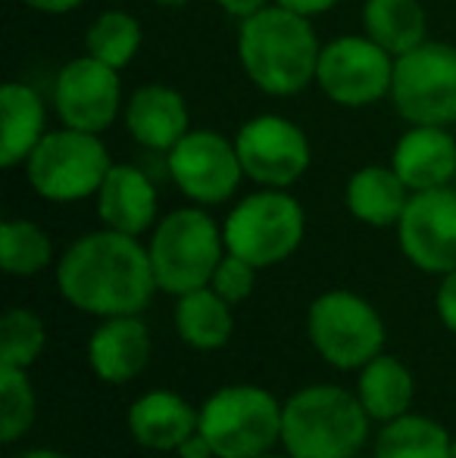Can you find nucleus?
Wrapping results in <instances>:
<instances>
[{"instance_id":"f257e3e1","label":"nucleus","mask_w":456,"mask_h":458,"mask_svg":"<svg viewBox=\"0 0 456 458\" xmlns=\"http://www.w3.org/2000/svg\"><path fill=\"white\" fill-rule=\"evenodd\" d=\"M56 284L75 309L107 318L138 315L159 290L151 250L113 228L79 237L56 266Z\"/></svg>"},{"instance_id":"f03ea898","label":"nucleus","mask_w":456,"mask_h":458,"mask_svg":"<svg viewBox=\"0 0 456 458\" xmlns=\"http://www.w3.org/2000/svg\"><path fill=\"white\" fill-rule=\"evenodd\" d=\"M319 54L323 47L316 41L310 16L275 4L241 19L237 60L260 91L272 97L304 91L310 81H316Z\"/></svg>"},{"instance_id":"7ed1b4c3","label":"nucleus","mask_w":456,"mask_h":458,"mask_svg":"<svg viewBox=\"0 0 456 458\" xmlns=\"http://www.w3.org/2000/svg\"><path fill=\"white\" fill-rule=\"evenodd\" d=\"M366 437L369 411L344 386H306L281 409V443L291 458H353Z\"/></svg>"},{"instance_id":"20e7f679","label":"nucleus","mask_w":456,"mask_h":458,"mask_svg":"<svg viewBox=\"0 0 456 458\" xmlns=\"http://www.w3.org/2000/svg\"><path fill=\"white\" fill-rule=\"evenodd\" d=\"M226 256L219 225L201 209H176L157 225L151 241V262L163 293L185 296L210 287L216 266Z\"/></svg>"},{"instance_id":"39448f33","label":"nucleus","mask_w":456,"mask_h":458,"mask_svg":"<svg viewBox=\"0 0 456 458\" xmlns=\"http://www.w3.org/2000/svg\"><path fill=\"white\" fill-rule=\"evenodd\" d=\"M113 169L110 153L98 134L66 128L47 131L41 144L25 159L29 184L38 197L54 203H75V199L98 197L107 172Z\"/></svg>"},{"instance_id":"423d86ee","label":"nucleus","mask_w":456,"mask_h":458,"mask_svg":"<svg viewBox=\"0 0 456 458\" xmlns=\"http://www.w3.org/2000/svg\"><path fill=\"white\" fill-rule=\"evenodd\" d=\"M304 231L306 218L297 199L279 187H266L244 197L228 212L222 237L228 253L241 256L256 268H269L285 262L300 247Z\"/></svg>"},{"instance_id":"0eeeda50","label":"nucleus","mask_w":456,"mask_h":458,"mask_svg":"<svg viewBox=\"0 0 456 458\" xmlns=\"http://www.w3.org/2000/svg\"><path fill=\"white\" fill-rule=\"evenodd\" d=\"M281 409L262 386H222L203 403L201 434L213 443L216 458L262 455L281 440Z\"/></svg>"},{"instance_id":"6e6552de","label":"nucleus","mask_w":456,"mask_h":458,"mask_svg":"<svg viewBox=\"0 0 456 458\" xmlns=\"http://www.w3.org/2000/svg\"><path fill=\"white\" fill-rule=\"evenodd\" d=\"M391 100L409 125H453L456 47L438 41H422L409 54L397 56Z\"/></svg>"},{"instance_id":"1a4fd4ad","label":"nucleus","mask_w":456,"mask_h":458,"mask_svg":"<svg viewBox=\"0 0 456 458\" xmlns=\"http://www.w3.org/2000/svg\"><path fill=\"white\" fill-rule=\"evenodd\" d=\"M306 331L316 352L335 368H363L382 356L384 325L382 315L350 290H329L316 296L306 315Z\"/></svg>"},{"instance_id":"9d476101","label":"nucleus","mask_w":456,"mask_h":458,"mask_svg":"<svg viewBox=\"0 0 456 458\" xmlns=\"http://www.w3.org/2000/svg\"><path fill=\"white\" fill-rule=\"evenodd\" d=\"M391 81H394V56L369 35L335 38L319 54L316 85L338 106H369L391 94Z\"/></svg>"},{"instance_id":"9b49d317","label":"nucleus","mask_w":456,"mask_h":458,"mask_svg":"<svg viewBox=\"0 0 456 458\" xmlns=\"http://www.w3.org/2000/svg\"><path fill=\"white\" fill-rule=\"evenodd\" d=\"M237 159L250 182L262 187H291L310 169V140L285 115H256L235 138Z\"/></svg>"},{"instance_id":"f8f14e48","label":"nucleus","mask_w":456,"mask_h":458,"mask_svg":"<svg viewBox=\"0 0 456 458\" xmlns=\"http://www.w3.org/2000/svg\"><path fill=\"white\" fill-rule=\"evenodd\" d=\"M169 175L178 191L194 203H226L244 178L235 140L219 131H188L169 150Z\"/></svg>"},{"instance_id":"ddd939ff","label":"nucleus","mask_w":456,"mask_h":458,"mask_svg":"<svg viewBox=\"0 0 456 458\" xmlns=\"http://www.w3.org/2000/svg\"><path fill=\"white\" fill-rule=\"evenodd\" d=\"M400 250L416 268L428 275H447L456 268V191L432 187L413 191L400 222Z\"/></svg>"},{"instance_id":"4468645a","label":"nucleus","mask_w":456,"mask_h":458,"mask_svg":"<svg viewBox=\"0 0 456 458\" xmlns=\"http://www.w3.org/2000/svg\"><path fill=\"white\" fill-rule=\"evenodd\" d=\"M54 106L66 128L107 131L122 109L119 69L94 60L91 54L69 60L54 81Z\"/></svg>"},{"instance_id":"2eb2a0df","label":"nucleus","mask_w":456,"mask_h":458,"mask_svg":"<svg viewBox=\"0 0 456 458\" xmlns=\"http://www.w3.org/2000/svg\"><path fill=\"white\" fill-rule=\"evenodd\" d=\"M391 169L409 191L447 187L456 175V140L444 125H413L394 147Z\"/></svg>"},{"instance_id":"dca6fc26","label":"nucleus","mask_w":456,"mask_h":458,"mask_svg":"<svg viewBox=\"0 0 456 458\" xmlns=\"http://www.w3.org/2000/svg\"><path fill=\"white\" fill-rule=\"evenodd\" d=\"M91 371L107 384H128L151 362V334L134 315H113L88 344Z\"/></svg>"},{"instance_id":"f3484780","label":"nucleus","mask_w":456,"mask_h":458,"mask_svg":"<svg viewBox=\"0 0 456 458\" xmlns=\"http://www.w3.org/2000/svg\"><path fill=\"white\" fill-rule=\"evenodd\" d=\"M125 128L141 147L169 153L188 134L185 97L166 85L138 88L125 103Z\"/></svg>"},{"instance_id":"a211bd4d","label":"nucleus","mask_w":456,"mask_h":458,"mask_svg":"<svg viewBox=\"0 0 456 458\" xmlns=\"http://www.w3.org/2000/svg\"><path fill=\"white\" fill-rule=\"evenodd\" d=\"M128 430L144 449L178 453L191 434L201 430V411L169 390H153L128 409Z\"/></svg>"},{"instance_id":"6ab92c4d","label":"nucleus","mask_w":456,"mask_h":458,"mask_svg":"<svg viewBox=\"0 0 456 458\" xmlns=\"http://www.w3.org/2000/svg\"><path fill=\"white\" fill-rule=\"evenodd\" d=\"M98 216L122 234H144L157 218V187L134 165H113L98 191Z\"/></svg>"},{"instance_id":"aec40b11","label":"nucleus","mask_w":456,"mask_h":458,"mask_svg":"<svg viewBox=\"0 0 456 458\" xmlns=\"http://www.w3.org/2000/svg\"><path fill=\"white\" fill-rule=\"evenodd\" d=\"M44 100L35 88L22 81H6L0 88V165L16 169L19 163L31 157L44 131Z\"/></svg>"},{"instance_id":"412c9836","label":"nucleus","mask_w":456,"mask_h":458,"mask_svg":"<svg viewBox=\"0 0 456 458\" xmlns=\"http://www.w3.org/2000/svg\"><path fill=\"white\" fill-rule=\"evenodd\" d=\"M409 203V187L394 169L366 165L347 182V209L372 228L397 225Z\"/></svg>"},{"instance_id":"4be33fe9","label":"nucleus","mask_w":456,"mask_h":458,"mask_svg":"<svg viewBox=\"0 0 456 458\" xmlns=\"http://www.w3.org/2000/svg\"><path fill=\"white\" fill-rule=\"evenodd\" d=\"M176 327L191 350H222L231 337V327H235L231 302L222 300L213 287L191 290V293L178 296Z\"/></svg>"},{"instance_id":"5701e85b","label":"nucleus","mask_w":456,"mask_h":458,"mask_svg":"<svg viewBox=\"0 0 456 458\" xmlns=\"http://www.w3.org/2000/svg\"><path fill=\"white\" fill-rule=\"evenodd\" d=\"M363 25L372 41L391 56H400L426 41L428 16L419 0H366Z\"/></svg>"},{"instance_id":"b1692460","label":"nucleus","mask_w":456,"mask_h":458,"mask_svg":"<svg viewBox=\"0 0 456 458\" xmlns=\"http://www.w3.org/2000/svg\"><path fill=\"white\" fill-rule=\"evenodd\" d=\"M359 403L375 421H394L407 415L413 403V374L394 356H375L359 371Z\"/></svg>"},{"instance_id":"393cba45","label":"nucleus","mask_w":456,"mask_h":458,"mask_svg":"<svg viewBox=\"0 0 456 458\" xmlns=\"http://www.w3.org/2000/svg\"><path fill=\"white\" fill-rule=\"evenodd\" d=\"M451 443V434L432 418L400 415L384 421L375 440V458H447Z\"/></svg>"},{"instance_id":"a878e982","label":"nucleus","mask_w":456,"mask_h":458,"mask_svg":"<svg viewBox=\"0 0 456 458\" xmlns=\"http://www.w3.org/2000/svg\"><path fill=\"white\" fill-rule=\"evenodd\" d=\"M50 256H54V243L35 222L10 218L0 225V262L6 275L31 277L50 266Z\"/></svg>"},{"instance_id":"bb28decb","label":"nucleus","mask_w":456,"mask_h":458,"mask_svg":"<svg viewBox=\"0 0 456 458\" xmlns=\"http://www.w3.org/2000/svg\"><path fill=\"white\" fill-rule=\"evenodd\" d=\"M85 47L94 60L122 69L141 50V22L125 10H107L91 22L85 35Z\"/></svg>"},{"instance_id":"cd10ccee","label":"nucleus","mask_w":456,"mask_h":458,"mask_svg":"<svg viewBox=\"0 0 456 458\" xmlns=\"http://www.w3.org/2000/svg\"><path fill=\"white\" fill-rule=\"evenodd\" d=\"M35 421V390L25 368L0 365V437L16 443Z\"/></svg>"},{"instance_id":"c85d7f7f","label":"nucleus","mask_w":456,"mask_h":458,"mask_svg":"<svg viewBox=\"0 0 456 458\" xmlns=\"http://www.w3.org/2000/svg\"><path fill=\"white\" fill-rule=\"evenodd\" d=\"M44 321L29 309H10L0 321V365L29 368L44 350Z\"/></svg>"},{"instance_id":"c756f323","label":"nucleus","mask_w":456,"mask_h":458,"mask_svg":"<svg viewBox=\"0 0 456 458\" xmlns=\"http://www.w3.org/2000/svg\"><path fill=\"white\" fill-rule=\"evenodd\" d=\"M254 284H256V266H250L247 259H241V256H235L226 250L222 262L216 266L210 287H213L222 300H228L231 306H235V302H244L250 293H254Z\"/></svg>"},{"instance_id":"7c9ffc66","label":"nucleus","mask_w":456,"mask_h":458,"mask_svg":"<svg viewBox=\"0 0 456 458\" xmlns=\"http://www.w3.org/2000/svg\"><path fill=\"white\" fill-rule=\"evenodd\" d=\"M438 315L444 321V327H451L456 334V268L444 275L438 287Z\"/></svg>"},{"instance_id":"2f4dec72","label":"nucleus","mask_w":456,"mask_h":458,"mask_svg":"<svg viewBox=\"0 0 456 458\" xmlns=\"http://www.w3.org/2000/svg\"><path fill=\"white\" fill-rule=\"evenodd\" d=\"M178 458H216V449H213V443L197 430V434H191L188 440L178 446Z\"/></svg>"},{"instance_id":"473e14b6","label":"nucleus","mask_w":456,"mask_h":458,"mask_svg":"<svg viewBox=\"0 0 456 458\" xmlns=\"http://www.w3.org/2000/svg\"><path fill=\"white\" fill-rule=\"evenodd\" d=\"M22 4L38 13H47V16H63V13L79 10L85 0H22Z\"/></svg>"},{"instance_id":"72a5a7b5","label":"nucleus","mask_w":456,"mask_h":458,"mask_svg":"<svg viewBox=\"0 0 456 458\" xmlns=\"http://www.w3.org/2000/svg\"><path fill=\"white\" fill-rule=\"evenodd\" d=\"M275 4L285 6V10L300 13V16H316V13L331 10V6H335L338 0H275Z\"/></svg>"},{"instance_id":"f704fd0d","label":"nucleus","mask_w":456,"mask_h":458,"mask_svg":"<svg viewBox=\"0 0 456 458\" xmlns=\"http://www.w3.org/2000/svg\"><path fill=\"white\" fill-rule=\"evenodd\" d=\"M216 4H219L228 16L247 19V16H254V13H260L262 6H269V0H216Z\"/></svg>"},{"instance_id":"c9c22d12","label":"nucleus","mask_w":456,"mask_h":458,"mask_svg":"<svg viewBox=\"0 0 456 458\" xmlns=\"http://www.w3.org/2000/svg\"><path fill=\"white\" fill-rule=\"evenodd\" d=\"M22 458H66L60 453H50V449H35V453H25Z\"/></svg>"},{"instance_id":"e433bc0d","label":"nucleus","mask_w":456,"mask_h":458,"mask_svg":"<svg viewBox=\"0 0 456 458\" xmlns=\"http://www.w3.org/2000/svg\"><path fill=\"white\" fill-rule=\"evenodd\" d=\"M153 4H163V6H182V4H188V0H153Z\"/></svg>"},{"instance_id":"4c0bfd02","label":"nucleus","mask_w":456,"mask_h":458,"mask_svg":"<svg viewBox=\"0 0 456 458\" xmlns=\"http://www.w3.org/2000/svg\"><path fill=\"white\" fill-rule=\"evenodd\" d=\"M250 458H291V455H272V453H262V455H250Z\"/></svg>"},{"instance_id":"58836bf2","label":"nucleus","mask_w":456,"mask_h":458,"mask_svg":"<svg viewBox=\"0 0 456 458\" xmlns=\"http://www.w3.org/2000/svg\"><path fill=\"white\" fill-rule=\"evenodd\" d=\"M447 458H456V440L451 443V455H447Z\"/></svg>"},{"instance_id":"ea45409f","label":"nucleus","mask_w":456,"mask_h":458,"mask_svg":"<svg viewBox=\"0 0 456 458\" xmlns=\"http://www.w3.org/2000/svg\"><path fill=\"white\" fill-rule=\"evenodd\" d=\"M353 458H359V455H353Z\"/></svg>"}]
</instances>
